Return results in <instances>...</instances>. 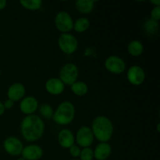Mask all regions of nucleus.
I'll list each match as a JSON object with an SVG mask.
<instances>
[{
  "label": "nucleus",
  "instance_id": "nucleus-1",
  "mask_svg": "<svg viewBox=\"0 0 160 160\" xmlns=\"http://www.w3.org/2000/svg\"><path fill=\"white\" fill-rule=\"evenodd\" d=\"M45 132V123L42 117L36 114L26 116L20 124V133L28 142H34L42 138Z\"/></svg>",
  "mask_w": 160,
  "mask_h": 160
},
{
  "label": "nucleus",
  "instance_id": "nucleus-2",
  "mask_svg": "<svg viewBox=\"0 0 160 160\" xmlns=\"http://www.w3.org/2000/svg\"><path fill=\"white\" fill-rule=\"evenodd\" d=\"M94 138L99 142H108L113 135L114 127L110 119L105 116H98L91 127Z\"/></svg>",
  "mask_w": 160,
  "mask_h": 160
},
{
  "label": "nucleus",
  "instance_id": "nucleus-3",
  "mask_svg": "<svg viewBox=\"0 0 160 160\" xmlns=\"http://www.w3.org/2000/svg\"><path fill=\"white\" fill-rule=\"evenodd\" d=\"M75 117V107L69 101L62 102L54 111L52 120L59 126H67L73 122Z\"/></svg>",
  "mask_w": 160,
  "mask_h": 160
},
{
  "label": "nucleus",
  "instance_id": "nucleus-4",
  "mask_svg": "<svg viewBox=\"0 0 160 160\" xmlns=\"http://www.w3.org/2000/svg\"><path fill=\"white\" fill-rule=\"evenodd\" d=\"M78 77L79 69L78 66L73 62L64 64L59 70V78L65 85H72L73 83L78 81Z\"/></svg>",
  "mask_w": 160,
  "mask_h": 160
},
{
  "label": "nucleus",
  "instance_id": "nucleus-5",
  "mask_svg": "<svg viewBox=\"0 0 160 160\" xmlns=\"http://www.w3.org/2000/svg\"><path fill=\"white\" fill-rule=\"evenodd\" d=\"M58 46L66 55H71L78 50V41L73 34L64 33L61 34L58 38Z\"/></svg>",
  "mask_w": 160,
  "mask_h": 160
},
{
  "label": "nucleus",
  "instance_id": "nucleus-6",
  "mask_svg": "<svg viewBox=\"0 0 160 160\" xmlns=\"http://www.w3.org/2000/svg\"><path fill=\"white\" fill-rule=\"evenodd\" d=\"M54 23L56 28L62 34L70 33L73 28V20L67 11H59L55 17Z\"/></svg>",
  "mask_w": 160,
  "mask_h": 160
},
{
  "label": "nucleus",
  "instance_id": "nucleus-7",
  "mask_svg": "<svg viewBox=\"0 0 160 160\" xmlns=\"http://www.w3.org/2000/svg\"><path fill=\"white\" fill-rule=\"evenodd\" d=\"M95 138L91 128L83 126L78 130L75 135V142L81 148H88L93 144Z\"/></svg>",
  "mask_w": 160,
  "mask_h": 160
},
{
  "label": "nucleus",
  "instance_id": "nucleus-8",
  "mask_svg": "<svg viewBox=\"0 0 160 160\" xmlns=\"http://www.w3.org/2000/svg\"><path fill=\"white\" fill-rule=\"evenodd\" d=\"M105 67L109 73L120 74L126 70L127 66L124 60L120 56H110L105 61Z\"/></svg>",
  "mask_w": 160,
  "mask_h": 160
},
{
  "label": "nucleus",
  "instance_id": "nucleus-9",
  "mask_svg": "<svg viewBox=\"0 0 160 160\" xmlns=\"http://www.w3.org/2000/svg\"><path fill=\"white\" fill-rule=\"evenodd\" d=\"M3 148L6 153L12 156L21 155L23 148V144L20 139L14 136L6 138L3 142Z\"/></svg>",
  "mask_w": 160,
  "mask_h": 160
},
{
  "label": "nucleus",
  "instance_id": "nucleus-10",
  "mask_svg": "<svg viewBox=\"0 0 160 160\" xmlns=\"http://www.w3.org/2000/svg\"><path fill=\"white\" fill-rule=\"evenodd\" d=\"M127 79L130 84L134 86H139L145 80V72L142 67L138 65L131 66L127 73Z\"/></svg>",
  "mask_w": 160,
  "mask_h": 160
},
{
  "label": "nucleus",
  "instance_id": "nucleus-11",
  "mask_svg": "<svg viewBox=\"0 0 160 160\" xmlns=\"http://www.w3.org/2000/svg\"><path fill=\"white\" fill-rule=\"evenodd\" d=\"M38 101L34 96H27L20 100V109L26 116L34 114V112L38 109Z\"/></svg>",
  "mask_w": 160,
  "mask_h": 160
},
{
  "label": "nucleus",
  "instance_id": "nucleus-12",
  "mask_svg": "<svg viewBox=\"0 0 160 160\" xmlns=\"http://www.w3.org/2000/svg\"><path fill=\"white\" fill-rule=\"evenodd\" d=\"M43 149L41 146L34 144L23 147L22 150V157L26 160H38L43 156Z\"/></svg>",
  "mask_w": 160,
  "mask_h": 160
},
{
  "label": "nucleus",
  "instance_id": "nucleus-13",
  "mask_svg": "<svg viewBox=\"0 0 160 160\" xmlns=\"http://www.w3.org/2000/svg\"><path fill=\"white\" fill-rule=\"evenodd\" d=\"M26 94V88L23 84L20 82L11 84L7 90V97L9 99L15 102L23 99Z\"/></svg>",
  "mask_w": 160,
  "mask_h": 160
},
{
  "label": "nucleus",
  "instance_id": "nucleus-14",
  "mask_svg": "<svg viewBox=\"0 0 160 160\" xmlns=\"http://www.w3.org/2000/svg\"><path fill=\"white\" fill-rule=\"evenodd\" d=\"M65 84L59 78H52L45 82V88L52 95H59L64 92Z\"/></svg>",
  "mask_w": 160,
  "mask_h": 160
},
{
  "label": "nucleus",
  "instance_id": "nucleus-15",
  "mask_svg": "<svg viewBox=\"0 0 160 160\" xmlns=\"http://www.w3.org/2000/svg\"><path fill=\"white\" fill-rule=\"evenodd\" d=\"M59 145L63 148H70L74 145L75 136L70 129L64 128L59 132L57 136Z\"/></svg>",
  "mask_w": 160,
  "mask_h": 160
},
{
  "label": "nucleus",
  "instance_id": "nucleus-16",
  "mask_svg": "<svg viewBox=\"0 0 160 160\" xmlns=\"http://www.w3.org/2000/svg\"><path fill=\"white\" fill-rule=\"evenodd\" d=\"M94 159L97 160H106L112 153V147L108 142H99L93 150Z\"/></svg>",
  "mask_w": 160,
  "mask_h": 160
},
{
  "label": "nucleus",
  "instance_id": "nucleus-17",
  "mask_svg": "<svg viewBox=\"0 0 160 160\" xmlns=\"http://www.w3.org/2000/svg\"><path fill=\"white\" fill-rule=\"evenodd\" d=\"M95 1L93 0H78L75 2L77 10L82 14H89L95 8Z\"/></svg>",
  "mask_w": 160,
  "mask_h": 160
},
{
  "label": "nucleus",
  "instance_id": "nucleus-18",
  "mask_svg": "<svg viewBox=\"0 0 160 160\" xmlns=\"http://www.w3.org/2000/svg\"><path fill=\"white\" fill-rule=\"evenodd\" d=\"M128 52L131 56L138 57L144 52V45L142 42L138 40L131 41L128 45Z\"/></svg>",
  "mask_w": 160,
  "mask_h": 160
},
{
  "label": "nucleus",
  "instance_id": "nucleus-19",
  "mask_svg": "<svg viewBox=\"0 0 160 160\" xmlns=\"http://www.w3.org/2000/svg\"><path fill=\"white\" fill-rule=\"evenodd\" d=\"M70 89L75 95L79 97L84 96L88 92V86L85 82L81 81H78L70 85Z\"/></svg>",
  "mask_w": 160,
  "mask_h": 160
},
{
  "label": "nucleus",
  "instance_id": "nucleus-20",
  "mask_svg": "<svg viewBox=\"0 0 160 160\" xmlns=\"http://www.w3.org/2000/svg\"><path fill=\"white\" fill-rule=\"evenodd\" d=\"M90 20L87 17H81L73 21V29L77 33H84L87 31L90 28Z\"/></svg>",
  "mask_w": 160,
  "mask_h": 160
},
{
  "label": "nucleus",
  "instance_id": "nucleus-21",
  "mask_svg": "<svg viewBox=\"0 0 160 160\" xmlns=\"http://www.w3.org/2000/svg\"><path fill=\"white\" fill-rule=\"evenodd\" d=\"M143 28L145 32L148 35H155L157 34L159 29V22L154 21L151 19H147L143 23Z\"/></svg>",
  "mask_w": 160,
  "mask_h": 160
},
{
  "label": "nucleus",
  "instance_id": "nucleus-22",
  "mask_svg": "<svg viewBox=\"0 0 160 160\" xmlns=\"http://www.w3.org/2000/svg\"><path fill=\"white\" fill-rule=\"evenodd\" d=\"M20 4L28 10H38L42 6V1L41 0H20Z\"/></svg>",
  "mask_w": 160,
  "mask_h": 160
},
{
  "label": "nucleus",
  "instance_id": "nucleus-23",
  "mask_svg": "<svg viewBox=\"0 0 160 160\" xmlns=\"http://www.w3.org/2000/svg\"><path fill=\"white\" fill-rule=\"evenodd\" d=\"M39 113L45 120H51L52 119L53 114H54V110L51 105L48 103H43L41 106H38Z\"/></svg>",
  "mask_w": 160,
  "mask_h": 160
},
{
  "label": "nucleus",
  "instance_id": "nucleus-24",
  "mask_svg": "<svg viewBox=\"0 0 160 160\" xmlns=\"http://www.w3.org/2000/svg\"><path fill=\"white\" fill-rule=\"evenodd\" d=\"M80 160H93L94 152L93 149L88 148H83L80 153Z\"/></svg>",
  "mask_w": 160,
  "mask_h": 160
},
{
  "label": "nucleus",
  "instance_id": "nucleus-25",
  "mask_svg": "<svg viewBox=\"0 0 160 160\" xmlns=\"http://www.w3.org/2000/svg\"><path fill=\"white\" fill-rule=\"evenodd\" d=\"M154 21L159 22L160 20V6H154L150 12V18Z\"/></svg>",
  "mask_w": 160,
  "mask_h": 160
},
{
  "label": "nucleus",
  "instance_id": "nucleus-26",
  "mask_svg": "<svg viewBox=\"0 0 160 160\" xmlns=\"http://www.w3.org/2000/svg\"><path fill=\"white\" fill-rule=\"evenodd\" d=\"M81 148L78 146V145H73L69 148V152H70V156H73L74 159H77L80 156V153H81Z\"/></svg>",
  "mask_w": 160,
  "mask_h": 160
},
{
  "label": "nucleus",
  "instance_id": "nucleus-27",
  "mask_svg": "<svg viewBox=\"0 0 160 160\" xmlns=\"http://www.w3.org/2000/svg\"><path fill=\"white\" fill-rule=\"evenodd\" d=\"M3 105H4L5 109H10L13 107L14 102L12 101V100L9 99V98H7V99L5 100V102H3Z\"/></svg>",
  "mask_w": 160,
  "mask_h": 160
},
{
  "label": "nucleus",
  "instance_id": "nucleus-28",
  "mask_svg": "<svg viewBox=\"0 0 160 160\" xmlns=\"http://www.w3.org/2000/svg\"><path fill=\"white\" fill-rule=\"evenodd\" d=\"M7 5V2L6 0H0V10L4 9Z\"/></svg>",
  "mask_w": 160,
  "mask_h": 160
},
{
  "label": "nucleus",
  "instance_id": "nucleus-29",
  "mask_svg": "<svg viewBox=\"0 0 160 160\" xmlns=\"http://www.w3.org/2000/svg\"><path fill=\"white\" fill-rule=\"evenodd\" d=\"M5 111H6V109H5L3 102H2L0 101V116L3 115V114H4V112H5Z\"/></svg>",
  "mask_w": 160,
  "mask_h": 160
},
{
  "label": "nucleus",
  "instance_id": "nucleus-30",
  "mask_svg": "<svg viewBox=\"0 0 160 160\" xmlns=\"http://www.w3.org/2000/svg\"><path fill=\"white\" fill-rule=\"evenodd\" d=\"M150 2L152 3V5H154V6H160V1L159 0H151Z\"/></svg>",
  "mask_w": 160,
  "mask_h": 160
},
{
  "label": "nucleus",
  "instance_id": "nucleus-31",
  "mask_svg": "<svg viewBox=\"0 0 160 160\" xmlns=\"http://www.w3.org/2000/svg\"><path fill=\"white\" fill-rule=\"evenodd\" d=\"M159 126H160V123H157V132H160V129H159Z\"/></svg>",
  "mask_w": 160,
  "mask_h": 160
},
{
  "label": "nucleus",
  "instance_id": "nucleus-32",
  "mask_svg": "<svg viewBox=\"0 0 160 160\" xmlns=\"http://www.w3.org/2000/svg\"><path fill=\"white\" fill-rule=\"evenodd\" d=\"M17 160H26V159H23V157H20V158H18V159H17Z\"/></svg>",
  "mask_w": 160,
  "mask_h": 160
},
{
  "label": "nucleus",
  "instance_id": "nucleus-33",
  "mask_svg": "<svg viewBox=\"0 0 160 160\" xmlns=\"http://www.w3.org/2000/svg\"><path fill=\"white\" fill-rule=\"evenodd\" d=\"M71 160H80V159H71Z\"/></svg>",
  "mask_w": 160,
  "mask_h": 160
},
{
  "label": "nucleus",
  "instance_id": "nucleus-34",
  "mask_svg": "<svg viewBox=\"0 0 160 160\" xmlns=\"http://www.w3.org/2000/svg\"><path fill=\"white\" fill-rule=\"evenodd\" d=\"M0 76H1V72H0Z\"/></svg>",
  "mask_w": 160,
  "mask_h": 160
}]
</instances>
